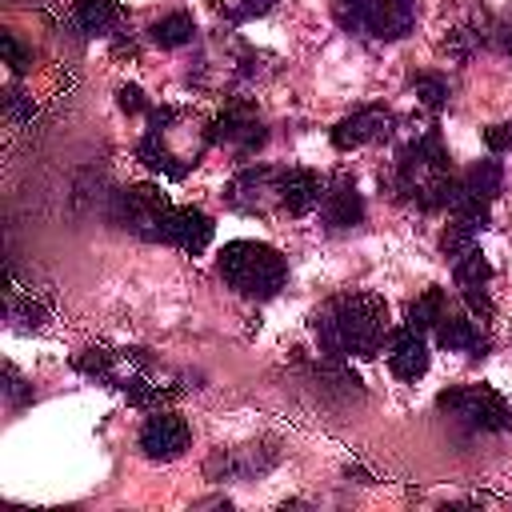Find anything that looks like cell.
Segmentation results:
<instances>
[{"label":"cell","mask_w":512,"mask_h":512,"mask_svg":"<svg viewBox=\"0 0 512 512\" xmlns=\"http://www.w3.org/2000/svg\"><path fill=\"white\" fill-rule=\"evenodd\" d=\"M316 340L328 356H376L388 332V304L376 292H344L312 316Z\"/></svg>","instance_id":"obj_1"},{"label":"cell","mask_w":512,"mask_h":512,"mask_svg":"<svg viewBox=\"0 0 512 512\" xmlns=\"http://www.w3.org/2000/svg\"><path fill=\"white\" fill-rule=\"evenodd\" d=\"M208 144H212V120H204L200 112H192V108H152L148 128L136 144V156L152 172H160L168 180H184L200 164Z\"/></svg>","instance_id":"obj_2"},{"label":"cell","mask_w":512,"mask_h":512,"mask_svg":"<svg viewBox=\"0 0 512 512\" xmlns=\"http://www.w3.org/2000/svg\"><path fill=\"white\" fill-rule=\"evenodd\" d=\"M220 276L228 288H236L248 300H268L284 288L288 264L276 248L260 240H232L220 248Z\"/></svg>","instance_id":"obj_3"},{"label":"cell","mask_w":512,"mask_h":512,"mask_svg":"<svg viewBox=\"0 0 512 512\" xmlns=\"http://www.w3.org/2000/svg\"><path fill=\"white\" fill-rule=\"evenodd\" d=\"M340 28L372 40H400L416 24V0H332Z\"/></svg>","instance_id":"obj_4"},{"label":"cell","mask_w":512,"mask_h":512,"mask_svg":"<svg viewBox=\"0 0 512 512\" xmlns=\"http://www.w3.org/2000/svg\"><path fill=\"white\" fill-rule=\"evenodd\" d=\"M436 408L448 412L452 420L476 428V432H508L512 428V404L488 384L448 388V392L436 396Z\"/></svg>","instance_id":"obj_5"},{"label":"cell","mask_w":512,"mask_h":512,"mask_svg":"<svg viewBox=\"0 0 512 512\" xmlns=\"http://www.w3.org/2000/svg\"><path fill=\"white\" fill-rule=\"evenodd\" d=\"M172 212L176 204L152 184H128L124 192H116V224L140 240H164Z\"/></svg>","instance_id":"obj_6"},{"label":"cell","mask_w":512,"mask_h":512,"mask_svg":"<svg viewBox=\"0 0 512 512\" xmlns=\"http://www.w3.org/2000/svg\"><path fill=\"white\" fill-rule=\"evenodd\" d=\"M284 172L288 168H276V164H252V168H240L228 188H224V200L236 208V212H248V216H264L272 208H284Z\"/></svg>","instance_id":"obj_7"},{"label":"cell","mask_w":512,"mask_h":512,"mask_svg":"<svg viewBox=\"0 0 512 512\" xmlns=\"http://www.w3.org/2000/svg\"><path fill=\"white\" fill-rule=\"evenodd\" d=\"M212 144H224L236 156H252L264 144V120L248 100L224 104V112L212 120Z\"/></svg>","instance_id":"obj_8"},{"label":"cell","mask_w":512,"mask_h":512,"mask_svg":"<svg viewBox=\"0 0 512 512\" xmlns=\"http://www.w3.org/2000/svg\"><path fill=\"white\" fill-rule=\"evenodd\" d=\"M396 132V116L380 104L372 108H356L352 116H344L336 128H332V144L340 152H352V148H368V144H380Z\"/></svg>","instance_id":"obj_9"},{"label":"cell","mask_w":512,"mask_h":512,"mask_svg":"<svg viewBox=\"0 0 512 512\" xmlns=\"http://www.w3.org/2000/svg\"><path fill=\"white\" fill-rule=\"evenodd\" d=\"M188 440H192L188 424L176 412H164V408H156L140 428V448H144L148 460H176V456H184Z\"/></svg>","instance_id":"obj_10"},{"label":"cell","mask_w":512,"mask_h":512,"mask_svg":"<svg viewBox=\"0 0 512 512\" xmlns=\"http://www.w3.org/2000/svg\"><path fill=\"white\" fill-rule=\"evenodd\" d=\"M320 220L328 228H356L364 220V196L356 188L352 176H336L328 188H324V200H320Z\"/></svg>","instance_id":"obj_11"},{"label":"cell","mask_w":512,"mask_h":512,"mask_svg":"<svg viewBox=\"0 0 512 512\" xmlns=\"http://www.w3.org/2000/svg\"><path fill=\"white\" fill-rule=\"evenodd\" d=\"M212 236H216V224H212L208 212H200V208H176L172 220H168L164 244H176L180 252L200 256V252L212 244Z\"/></svg>","instance_id":"obj_12"},{"label":"cell","mask_w":512,"mask_h":512,"mask_svg":"<svg viewBox=\"0 0 512 512\" xmlns=\"http://www.w3.org/2000/svg\"><path fill=\"white\" fill-rule=\"evenodd\" d=\"M388 368L400 380H420L428 372V344L420 340L416 328L404 324V328H396L388 336Z\"/></svg>","instance_id":"obj_13"},{"label":"cell","mask_w":512,"mask_h":512,"mask_svg":"<svg viewBox=\"0 0 512 512\" xmlns=\"http://www.w3.org/2000/svg\"><path fill=\"white\" fill-rule=\"evenodd\" d=\"M436 340L448 352H468V356H484L488 352V332L472 316H448L444 312V320L436 324Z\"/></svg>","instance_id":"obj_14"},{"label":"cell","mask_w":512,"mask_h":512,"mask_svg":"<svg viewBox=\"0 0 512 512\" xmlns=\"http://www.w3.org/2000/svg\"><path fill=\"white\" fill-rule=\"evenodd\" d=\"M324 200V180L312 168H288L284 172V212L288 216H308Z\"/></svg>","instance_id":"obj_15"},{"label":"cell","mask_w":512,"mask_h":512,"mask_svg":"<svg viewBox=\"0 0 512 512\" xmlns=\"http://www.w3.org/2000/svg\"><path fill=\"white\" fill-rule=\"evenodd\" d=\"M500 188H504V168L496 164V160H476L464 176H460V196H468V200H480V204H492L496 196H500Z\"/></svg>","instance_id":"obj_16"},{"label":"cell","mask_w":512,"mask_h":512,"mask_svg":"<svg viewBox=\"0 0 512 512\" xmlns=\"http://www.w3.org/2000/svg\"><path fill=\"white\" fill-rule=\"evenodd\" d=\"M124 8L116 0H76V24L88 36H108L120 24Z\"/></svg>","instance_id":"obj_17"},{"label":"cell","mask_w":512,"mask_h":512,"mask_svg":"<svg viewBox=\"0 0 512 512\" xmlns=\"http://www.w3.org/2000/svg\"><path fill=\"white\" fill-rule=\"evenodd\" d=\"M192 36H196V20L188 12H168L152 24V44L160 48H184L192 44Z\"/></svg>","instance_id":"obj_18"},{"label":"cell","mask_w":512,"mask_h":512,"mask_svg":"<svg viewBox=\"0 0 512 512\" xmlns=\"http://www.w3.org/2000/svg\"><path fill=\"white\" fill-rule=\"evenodd\" d=\"M444 320V288H424L412 304H408V328L424 332V328H436Z\"/></svg>","instance_id":"obj_19"},{"label":"cell","mask_w":512,"mask_h":512,"mask_svg":"<svg viewBox=\"0 0 512 512\" xmlns=\"http://www.w3.org/2000/svg\"><path fill=\"white\" fill-rule=\"evenodd\" d=\"M484 224L480 220H468V216H448V228H444V236H440V252L444 256H464L468 248H476L472 240H476V232H480Z\"/></svg>","instance_id":"obj_20"},{"label":"cell","mask_w":512,"mask_h":512,"mask_svg":"<svg viewBox=\"0 0 512 512\" xmlns=\"http://www.w3.org/2000/svg\"><path fill=\"white\" fill-rule=\"evenodd\" d=\"M492 280V264L480 248H468L464 256H456V284L460 288H488Z\"/></svg>","instance_id":"obj_21"},{"label":"cell","mask_w":512,"mask_h":512,"mask_svg":"<svg viewBox=\"0 0 512 512\" xmlns=\"http://www.w3.org/2000/svg\"><path fill=\"white\" fill-rule=\"evenodd\" d=\"M412 92H416V100H420L428 112H436V108H444V100H448V80L436 76V72H420V76L412 80Z\"/></svg>","instance_id":"obj_22"},{"label":"cell","mask_w":512,"mask_h":512,"mask_svg":"<svg viewBox=\"0 0 512 512\" xmlns=\"http://www.w3.org/2000/svg\"><path fill=\"white\" fill-rule=\"evenodd\" d=\"M276 0H216V8L228 16V20H252V16H264Z\"/></svg>","instance_id":"obj_23"},{"label":"cell","mask_w":512,"mask_h":512,"mask_svg":"<svg viewBox=\"0 0 512 512\" xmlns=\"http://www.w3.org/2000/svg\"><path fill=\"white\" fill-rule=\"evenodd\" d=\"M484 144L492 152H512V124H492L484 128Z\"/></svg>","instance_id":"obj_24"},{"label":"cell","mask_w":512,"mask_h":512,"mask_svg":"<svg viewBox=\"0 0 512 512\" xmlns=\"http://www.w3.org/2000/svg\"><path fill=\"white\" fill-rule=\"evenodd\" d=\"M120 108H124V112H152L148 100H144V92H140L136 84H124V88H120Z\"/></svg>","instance_id":"obj_25"},{"label":"cell","mask_w":512,"mask_h":512,"mask_svg":"<svg viewBox=\"0 0 512 512\" xmlns=\"http://www.w3.org/2000/svg\"><path fill=\"white\" fill-rule=\"evenodd\" d=\"M0 44H4V56H8V64H12L16 72H20V68H24V52H20L16 36H12V32H4V40H0Z\"/></svg>","instance_id":"obj_26"},{"label":"cell","mask_w":512,"mask_h":512,"mask_svg":"<svg viewBox=\"0 0 512 512\" xmlns=\"http://www.w3.org/2000/svg\"><path fill=\"white\" fill-rule=\"evenodd\" d=\"M504 48L512 52V28H504Z\"/></svg>","instance_id":"obj_27"}]
</instances>
